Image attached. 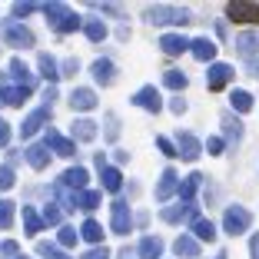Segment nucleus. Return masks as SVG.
<instances>
[{
  "instance_id": "nucleus-22",
  "label": "nucleus",
  "mask_w": 259,
  "mask_h": 259,
  "mask_svg": "<svg viewBox=\"0 0 259 259\" xmlns=\"http://www.w3.org/2000/svg\"><path fill=\"white\" fill-rule=\"evenodd\" d=\"M199 183H203V173H190V176H186L183 183H180V203H193Z\"/></svg>"
},
{
  "instance_id": "nucleus-3",
  "label": "nucleus",
  "mask_w": 259,
  "mask_h": 259,
  "mask_svg": "<svg viewBox=\"0 0 259 259\" xmlns=\"http://www.w3.org/2000/svg\"><path fill=\"white\" fill-rule=\"evenodd\" d=\"M249 226H252V213L246 206H229L226 213H223V229H226L229 236H239V233H246Z\"/></svg>"
},
{
  "instance_id": "nucleus-4",
  "label": "nucleus",
  "mask_w": 259,
  "mask_h": 259,
  "mask_svg": "<svg viewBox=\"0 0 259 259\" xmlns=\"http://www.w3.org/2000/svg\"><path fill=\"white\" fill-rule=\"evenodd\" d=\"M160 220L176 226V223H196L199 220V209L196 203H176V206H163L160 209Z\"/></svg>"
},
{
  "instance_id": "nucleus-36",
  "label": "nucleus",
  "mask_w": 259,
  "mask_h": 259,
  "mask_svg": "<svg viewBox=\"0 0 259 259\" xmlns=\"http://www.w3.org/2000/svg\"><path fill=\"white\" fill-rule=\"evenodd\" d=\"M10 73H14L17 80H20V87H27V90H33V73H30L27 67H23L20 60H14V63H10Z\"/></svg>"
},
{
  "instance_id": "nucleus-2",
  "label": "nucleus",
  "mask_w": 259,
  "mask_h": 259,
  "mask_svg": "<svg viewBox=\"0 0 259 259\" xmlns=\"http://www.w3.org/2000/svg\"><path fill=\"white\" fill-rule=\"evenodd\" d=\"M143 20L153 27H180V23H190V10L183 7H150L143 10Z\"/></svg>"
},
{
  "instance_id": "nucleus-27",
  "label": "nucleus",
  "mask_w": 259,
  "mask_h": 259,
  "mask_svg": "<svg viewBox=\"0 0 259 259\" xmlns=\"http://www.w3.org/2000/svg\"><path fill=\"white\" fill-rule=\"evenodd\" d=\"M173 252H176V256H186V259H196L199 256V243L193 236H180L173 243Z\"/></svg>"
},
{
  "instance_id": "nucleus-52",
  "label": "nucleus",
  "mask_w": 259,
  "mask_h": 259,
  "mask_svg": "<svg viewBox=\"0 0 259 259\" xmlns=\"http://www.w3.org/2000/svg\"><path fill=\"white\" fill-rule=\"evenodd\" d=\"M249 252H252V259H259V233H252V239H249Z\"/></svg>"
},
{
  "instance_id": "nucleus-40",
  "label": "nucleus",
  "mask_w": 259,
  "mask_h": 259,
  "mask_svg": "<svg viewBox=\"0 0 259 259\" xmlns=\"http://www.w3.org/2000/svg\"><path fill=\"white\" fill-rule=\"evenodd\" d=\"M100 206V193H93V190H83L80 193V209H87V213H90V209H97Z\"/></svg>"
},
{
  "instance_id": "nucleus-43",
  "label": "nucleus",
  "mask_w": 259,
  "mask_h": 259,
  "mask_svg": "<svg viewBox=\"0 0 259 259\" xmlns=\"http://www.w3.org/2000/svg\"><path fill=\"white\" fill-rule=\"evenodd\" d=\"M40 256H47V259H60V249H57V246L54 243H40Z\"/></svg>"
},
{
  "instance_id": "nucleus-20",
  "label": "nucleus",
  "mask_w": 259,
  "mask_h": 259,
  "mask_svg": "<svg viewBox=\"0 0 259 259\" xmlns=\"http://www.w3.org/2000/svg\"><path fill=\"white\" fill-rule=\"evenodd\" d=\"M23 160L30 163L33 169H44L47 163H50V150H47L44 143H37V146H27V153H23Z\"/></svg>"
},
{
  "instance_id": "nucleus-35",
  "label": "nucleus",
  "mask_w": 259,
  "mask_h": 259,
  "mask_svg": "<svg viewBox=\"0 0 259 259\" xmlns=\"http://www.w3.org/2000/svg\"><path fill=\"white\" fill-rule=\"evenodd\" d=\"M73 137L76 140H93L97 137V123L93 120H76L73 123Z\"/></svg>"
},
{
  "instance_id": "nucleus-48",
  "label": "nucleus",
  "mask_w": 259,
  "mask_h": 259,
  "mask_svg": "<svg viewBox=\"0 0 259 259\" xmlns=\"http://www.w3.org/2000/svg\"><path fill=\"white\" fill-rule=\"evenodd\" d=\"M169 110H173V113H186V100H183V97H173Z\"/></svg>"
},
{
  "instance_id": "nucleus-33",
  "label": "nucleus",
  "mask_w": 259,
  "mask_h": 259,
  "mask_svg": "<svg viewBox=\"0 0 259 259\" xmlns=\"http://www.w3.org/2000/svg\"><path fill=\"white\" fill-rule=\"evenodd\" d=\"M40 220H44V226H60L63 223V209L57 203H47L44 213H40Z\"/></svg>"
},
{
  "instance_id": "nucleus-14",
  "label": "nucleus",
  "mask_w": 259,
  "mask_h": 259,
  "mask_svg": "<svg viewBox=\"0 0 259 259\" xmlns=\"http://www.w3.org/2000/svg\"><path fill=\"white\" fill-rule=\"evenodd\" d=\"M206 80H209V90H223V87L233 80V67H229V63H213L209 73H206Z\"/></svg>"
},
{
  "instance_id": "nucleus-19",
  "label": "nucleus",
  "mask_w": 259,
  "mask_h": 259,
  "mask_svg": "<svg viewBox=\"0 0 259 259\" xmlns=\"http://www.w3.org/2000/svg\"><path fill=\"white\" fill-rule=\"evenodd\" d=\"M90 70H93V76H97L100 83H113V80H116V67H113V60H110V57H100Z\"/></svg>"
},
{
  "instance_id": "nucleus-16",
  "label": "nucleus",
  "mask_w": 259,
  "mask_h": 259,
  "mask_svg": "<svg viewBox=\"0 0 259 259\" xmlns=\"http://www.w3.org/2000/svg\"><path fill=\"white\" fill-rule=\"evenodd\" d=\"M190 50H193V57H196L199 63H209V60H216V44H213V40H206V37H196V40H190Z\"/></svg>"
},
{
  "instance_id": "nucleus-34",
  "label": "nucleus",
  "mask_w": 259,
  "mask_h": 259,
  "mask_svg": "<svg viewBox=\"0 0 259 259\" xmlns=\"http://www.w3.org/2000/svg\"><path fill=\"white\" fill-rule=\"evenodd\" d=\"M103 137H107L110 143H116V140H120V116H116V113H107V116H103Z\"/></svg>"
},
{
  "instance_id": "nucleus-53",
  "label": "nucleus",
  "mask_w": 259,
  "mask_h": 259,
  "mask_svg": "<svg viewBox=\"0 0 259 259\" xmlns=\"http://www.w3.org/2000/svg\"><path fill=\"white\" fill-rule=\"evenodd\" d=\"M246 70H249L252 76H259V60H256V57H249V60H246Z\"/></svg>"
},
{
  "instance_id": "nucleus-31",
  "label": "nucleus",
  "mask_w": 259,
  "mask_h": 259,
  "mask_svg": "<svg viewBox=\"0 0 259 259\" xmlns=\"http://www.w3.org/2000/svg\"><path fill=\"white\" fill-rule=\"evenodd\" d=\"M100 180H103V186H107L110 193H116L123 186V176H120V169H116V166H103V169H100Z\"/></svg>"
},
{
  "instance_id": "nucleus-23",
  "label": "nucleus",
  "mask_w": 259,
  "mask_h": 259,
  "mask_svg": "<svg viewBox=\"0 0 259 259\" xmlns=\"http://www.w3.org/2000/svg\"><path fill=\"white\" fill-rule=\"evenodd\" d=\"M160 256H163V239L160 236L140 239V259H160Z\"/></svg>"
},
{
  "instance_id": "nucleus-32",
  "label": "nucleus",
  "mask_w": 259,
  "mask_h": 259,
  "mask_svg": "<svg viewBox=\"0 0 259 259\" xmlns=\"http://www.w3.org/2000/svg\"><path fill=\"white\" fill-rule=\"evenodd\" d=\"M213 236H216V226L209 220H203V216H199V220L193 223V239H196V243H199V239H206V243H209Z\"/></svg>"
},
{
  "instance_id": "nucleus-28",
  "label": "nucleus",
  "mask_w": 259,
  "mask_h": 259,
  "mask_svg": "<svg viewBox=\"0 0 259 259\" xmlns=\"http://www.w3.org/2000/svg\"><path fill=\"white\" fill-rule=\"evenodd\" d=\"M37 67H40V76H44V80H50V83H57V80H60V70H57V60H54L50 54H40Z\"/></svg>"
},
{
  "instance_id": "nucleus-47",
  "label": "nucleus",
  "mask_w": 259,
  "mask_h": 259,
  "mask_svg": "<svg viewBox=\"0 0 259 259\" xmlns=\"http://www.w3.org/2000/svg\"><path fill=\"white\" fill-rule=\"evenodd\" d=\"M76 70H80V63H76L73 57H70V60H63V76H73Z\"/></svg>"
},
{
  "instance_id": "nucleus-24",
  "label": "nucleus",
  "mask_w": 259,
  "mask_h": 259,
  "mask_svg": "<svg viewBox=\"0 0 259 259\" xmlns=\"http://www.w3.org/2000/svg\"><path fill=\"white\" fill-rule=\"evenodd\" d=\"M7 44L10 47H33V33L27 30V27H7Z\"/></svg>"
},
{
  "instance_id": "nucleus-8",
  "label": "nucleus",
  "mask_w": 259,
  "mask_h": 259,
  "mask_svg": "<svg viewBox=\"0 0 259 259\" xmlns=\"http://www.w3.org/2000/svg\"><path fill=\"white\" fill-rule=\"evenodd\" d=\"M44 146L47 150H54V153H60V156H73V140H67L63 133H57V130H44Z\"/></svg>"
},
{
  "instance_id": "nucleus-54",
  "label": "nucleus",
  "mask_w": 259,
  "mask_h": 259,
  "mask_svg": "<svg viewBox=\"0 0 259 259\" xmlns=\"http://www.w3.org/2000/svg\"><path fill=\"white\" fill-rule=\"evenodd\" d=\"M4 256L14 259V256H17V243H4Z\"/></svg>"
},
{
  "instance_id": "nucleus-5",
  "label": "nucleus",
  "mask_w": 259,
  "mask_h": 259,
  "mask_svg": "<svg viewBox=\"0 0 259 259\" xmlns=\"http://www.w3.org/2000/svg\"><path fill=\"white\" fill-rule=\"evenodd\" d=\"M226 17L233 23H249V27H259V4H246V0H233L226 7Z\"/></svg>"
},
{
  "instance_id": "nucleus-13",
  "label": "nucleus",
  "mask_w": 259,
  "mask_h": 259,
  "mask_svg": "<svg viewBox=\"0 0 259 259\" xmlns=\"http://www.w3.org/2000/svg\"><path fill=\"white\" fill-rule=\"evenodd\" d=\"M160 50L169 57H180L183 50H190V40L183 37V33H163L160 37Z\"/></svg>"
},
{
  "instance_id": "nucleus-51",
  "label": "nucleus",
  "mask_w": 259,
  "mask_h": 259,
  "mask_svg": "<svg viewBox=\"0 0 259 259\" xmlns=\"http://www.w3.org/2000/svg\"><path fill=\"white\" fill-rule=\"evenodd\" d=\"M206 150H209V153H223V140H220V137H213L209 143H206Z\"/></svg>"
},
{
  "instance_id": "nucleus-17",
  "label": "nucleus",
  "mask_w": 259,
  "mask_h": 259,
  "mask_svg": "<svg viewBox=\"0 0 259 259\" xmlns=\"http://www.w3.org/2000/svg\"><path fill=\"white\" fill-rule=\"evenodd\" d=\"M173 193H180V176H176V169H163L160 186H156V199H169Z\"/></svg>"
},
{
  "instance_id": "nucleus-44",
  "label": "nucleus",
  "mask_w": 259,
  "mask_h": 259,
  "mask_svg": "<svg viewBox=\"0 0 259 259\" xmlns=\"http://www.w3.org/2000/svg\"><path fill=\"white\" fill-rule=\"evenodd\" d=\"M83 259H110V249H107V246H93Z\"/></svg>"
},
{
  "instance_id": "nucleus-25",
  "label": "nucleus",
  "mask_w": 259,
  "mask_h": 259,
  "mask_svg": "<svg viewBox=\"0 0 259 259\" xmlns=\"http://www.w3.org/2000/svg\"><path fill=\"white\" fill-rule=\"evenodd\" d=\"M236 50L249 60V57H256V50H259V30H249V33H243V37L236 40Z\"/></svg>"
},
{
  "instance_id": "nucleus-10",
  "label": "nucleus",
  "mask_w": 259,
  "mask_h": 259,
  "mask_svg": "<svg viewBox=\"0 0 259 259\" xmlns=\"http://www.w3.org/2000/svg\"><path fill=\"white\" fill-rule=\"evenodd\" d=\"M130 229H133V216H130V206L123 199L113 203V233L116 236H126Z\"/></svg>"
},
{
  "instance_id": "nucleus-26",
  "label": "nucleus",
  "mask_w": 259,
  "mask_h": 259,
  "mask_svg": "<svg viewBox=\"0 0 259 259\" xmlns=\"http://www.w3.org/2000/svg\"><path fill=\"white\" fill-rule=\"evenodd\" d=\"M220 123H223V130H226V137H229V143H239V137H243V123H239L236 116L229 113V110H226V113L220 116Z\"/></svg>"
},
{
  "instance_id": "nucleus-30",
  "label": "nucleus",
  "mask_w": 259,
  "mask_h": 259,
  "mask_svg": "<svg viewBox=\"0 0 259 259\" xmlns=\"http://www.w3.org/2000/svg\"><path fill=\"white\" fill-rule=\"evenodd\" d=\"M229 107L236 110V113H249V110H252V93L233 90V97H229Z\"/></svg>"
},
{
  "instance_id": "nucleus-38",
  "label": "nucleus",
  "mask_w": 259,
  "mask_h": 259,
  "mask_svg": "<svg viewBox=\"0 0 259 259\" xmlns=\"http://www.w3.org/2000/svg\"><path fill=\"white\" fill-rule=\"evenodd\" d=\"M23 223H27V233H30V236H37L40 226H44L40 213H37V209H30V206H23Z\"/></svg>"
},
{
  "instance_id": "nucleus-39",
  "label": "nucleus",
  "mask_w": 259,
  "mask_h": 259,
  "mask_svg": "<svg viewBox=\"0 0 259 259\" xmlns=\"http://www.w3.org/2000/svg\"><path fill=\"white\" fill-rule=\"evenodd\" d=\"M10 223H14V203L0 199V229H10Z\"/></svg>"
},
{
  "instance_id": "nucleus-1",
  "label": "nucleus",
  "mask_w": 259,
  "mask_h": 259,
  "mask_svg": "<svg viewBox=\"0 0 259 259\" xmlns=\"http://www.w3.org/2000/svg\"><path fill=\"white\" fill-rule=\"evenodd\" d=\"M40 10H44L47 23H50L57 33H73V30H80V27H83V17L73 14L67 4H60V0H50V4H44Z\"/></svg>"
},
{
  "instance_id": "nucleus-15",
  "label": "nucleus",
  "mask_w": 259,
  "mask_h": 259,
  "mask_svg": "<svg viewBox=\"0 0 259 259\" xmlns=\"http://www.w3.org/2000/svg\"><path fill=\"white\" fill-rule=\"evenodd\" d=\"M47 120H50V107H40V110H33V113L27 116V120H23V126H20V137H33V133H37V130L44 126Z\"/></svg>"
},
{
  "instance_id": "nucleus-41",
  "label": "nucleus",
  "mask_w": 259,
  "mask_h": 259,
  "mask_svg": "<svg viewBox=\"0 0 259 259\" xmlns=\"http://www.w3.org/2000/svg\"><path fill=\"white\" fill-rule=\"evenodd\" d=\"M76 239H80V233H76L73 226H60V239H57V243H60L63 249H70V246H73Z\"/></svg>"
},
{
  "instance_id": "nucleus-42",
  "label": "nucleus",
  "mask_w": 259,
  "mask_h": 259,
  "mask_svg": "<svg viewBox=\"0 0 259 259\" xmlns=\"http://www.w3.org/2000/svg\"><path fill=\"white\" fill-rule=\"evenodd\" d=\"M10 186H14V169L0 166V190H10Z\"/></svg>"
},
{
  "instance_id": "nucleus-7",
  "label": "nucleus",
  "mask_w": 259,
  "mask_h": 259,
  "mask_svg": "<svg viewBox=\"0 0 259 259\" xmlns=\"http://www.w3.org/2000/svg\"><path fill=\"white\" fill-rule=\"evenodd\" d=\"M80 193H83V190H70V186L60 183V180L54 183V199H57V206H60L63 213H73V209H80Z\"/></svg>"
},
{
  "instance_id": "nucleus-6",
  "label": "nucleus",
  "mask_w": 259,
  "mask_h": 259,
  "mask_svg": "<svg viewBox=\"0 0 259 259\" xmlns=\"http://www.w3.org/2000/svg\"><path fill=\"white\" fill-rule=\"evenodd\" d=\"M30 97V90H27V87H10L7 83V76H0V107H20L23 100Z\"/></svg>"
},
{
  "instance_id": "nucleus-9",
  "label": "nucleus",
  "mask_w": 259,
  "mask_h": 259,
  "mask_svg": "<svg viewBox=\"0 0 259 259\" xmlns=\"http://www.w3.org/2000/svg\"><path fill=\"white\" fill-rule=\"evenodd\" d=\"M176 156H180V160H199V153H203V143H199L196 137H193V133H180V140H176Z\"/></svg>"
},
{
  "instance_id": "nucleus-49",
  "label": "nucleus",
  "mask_w": 259,
  "mask_h": 259,
  "mask_svg": "<svg viewBox=\"0 0 259 259\" xmlns=\"http://www.w3.org/2000/svg\"><path fill=\"white\" fill-rule=\"evenodd\" d=\"M7 143H10V126L0 120V146H7Z\"/></svg>"
},
{
  "instance_id": "nucleus-12",
  "label": "nucleus",
  "mask_w": 259,
  "mask_h": 259,
  "mask_svg": "<svg viewBox=\"0 0 259 259\" xmlns=\"http://www.w3.org/2000/svg\"><path fill=\"white\" fill-rule=\"evenodd\" d=\"M70 107L80 110V113H87V110L97 107V93H93L90 87H76V90L70 93Z\"/></svg>"
},
{
  "instance_id": "nucleus-45",
  "label": "nucleus",
  "mask_w": 259,
  "mask_h": 259,
  "mask_svg": "<svg viewBox=\"0 0 259 259\" xmlns=\"http://www.w3.org/2000/svg\"><path fill=\"white\" fill-rule=\"evenodd\" d=\"M156 146H160V150H163V153H166V156H176V146H173V143H169V140H166V137H156Z\"/></svg>"
},
{
  "instance_id": "nucleus-55",
  "label": "nucleus",
  "mask_w": 259,
  "mask_h": 259,
  "mask_svg": "<svg viewBox=\"0 0 259 259\" xmlns=\"http://www.w3.org/2000/svg\"><path fill=\"white\" fill-rule=\"evenodd\" d=\"M60 259H67V256H60Z\"/></svg>"
},
{
  "instance_id": "nucleus-18",
  "label": "nucleus",
  "mask_w": 259,
  "mask_h": 259,
  "mask_svg": "<svg viewBox=\"0 0 259 259\" xmlns=\"http://www.w3.org/2000/svg\"><path fill=\"white\" fill-rule=\"evenodd\" d=\"M60 183L70 186V190H87V183H90V173H87L83 166H70L67 173L60 176Z\"/></svg>"
},
{
  "instance_id": "nucleus-37",
  "label": "nucleus",
  "mask_w": 259,
  "mask_h": 259,
  "mask_svg": "<svg viewBox=\"0 0 259 259\" xmlns=\"http://www.w3.org/2000/svg\"><path fill=\"white\" fill-rule=\"evenodd\" d=\"M163 83H166L169 90H183V87L190 83V80H186L183 70H166V73H163Z\"/></svg>"
},
{
  "instance_id": "nucleus-29",
  "label": "nucleus",
  "mask_w": 259,
  "mask_h": 259,
  "mask_svg": "<svg viewBox=\"0 0 259 259\" xmlns=\"http://www.w3.org/2000/svg\"><path fill=\"white\" fill-rule=\"evenodd\" d=\"M80 236L87 239V243H93V246H100L103 243V226H100L97 220H87L83 226H80Z\"/></svg>"
},
{
  "instance_id": "nucleus-46",
  "label": "nucleus",
  "mask_w": 259,
  "mask_h": 259,
  "mask_svg": "<svg viewBox=\"0 0 259 259\" xmlns=\"http://www.w3.org/2000/svg\"><path fill=\"white\" fill-rule=\"evenodd\" d=\"M33 10H37L33 4H17V7H14V17H27V14H33Z\"/></svg>"
},
{
  "instance_id": "nucleus-21",
  "label": "nucleus",
  "mask_w": 259,
  "mask_h": 259,
  "mask_svg": "<svg viewBox=\"0 0 259 259\" xmlns=\"http://www.w3.org/2000/svg\"><path fill=\"white\" fill-rule=\"evenodd\" d=\"M80 30H83L93 44H100V40L107 37V23L100 20V17H83V27H80Z\"/></svg>"
},
{
  "instance_id": "nucleus-11",
  "label": "nucleus",
  "mask_w": 259,
  "mask_h": 259,
  "mask_svg": "<svg viewBox=\"0 0 259 259\" xmlns=\"http://www.w3.org/2000/svg\"><path fill=\"white\" fill-rule=\"evenodd\" d=\"M133 107H140V110H150V113H156V110L163 107V103H160V93L153 90V87H140V90L133 93Z\"/></svg>"
},
{
  "instance_id": "nucleus-50",
  "label": "nucleus",
  "mask_w": 259,
  "mask_h": 259,
  "mask_svg": "<svg viewBox=\"0 0 259 259\" xmlns=\"http://www.w3.org/2000/svg\"><path fill=\"white\" fill-rule=\"evenodd\" d=\"M54 100H57V87H47V90H44V107H50Z\"/></svg>"
}]
</instances>
